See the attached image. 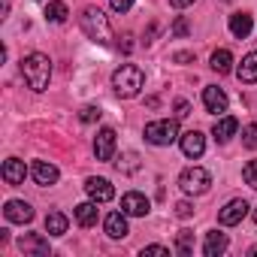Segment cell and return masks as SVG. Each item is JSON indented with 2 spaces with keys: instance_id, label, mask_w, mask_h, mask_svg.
<instances>
[{
  "instance_id": "obj_21",
  "label": "cell",
  "mask_w": 257,
  "mask_h": 257,
  "mask_svg": "<svg viewBox=\"0 0 257 257\" xmlns=\"http://www.w3.org/2000/svg\"><path fill=\"white\" fill-rule=\"evenodd\" d=\"M251 28H254V22H251L248 13H233V16H230V34H233L236 40H245V37L251 34Z\"/></svg>"
},
{
  "instance_id": "obj_3",
  "label": "cell",
  "mask_w": 257,
  "mask_h": 257,
  "mask_svg": "<svg viewBox=\"0 0 257 257\" xmlns=\"http://www.w3.org/2000/svg\"><path fill=\"white\" fill-rule=\"evenodd\" d=\"M79 25H82V31H85L88 40L103 43V46L112 43V25H109V19H106L97 7H85L82 16H79Z\"/></svg>"
},
{
  "instance_id": "obj_30",
  "label": "cell",
  "mask_w": 257,
  "mask_h": 257,
  "mask_svg": "<svg viewBox=\"0 0 257 257\" xmlns=\"http://www.w3.org/2000/svg\"><path fill=\"white\" fill-rule=\"evenodd\" d=\"M176 215H179V218H191V215H194V203H188V200L176 203Z\"/></svg>"
},
{
  "instance_id": "obj_8",
  "label": "cell",
  "mask_w": 257,
  "mask_h": 257,
  "mask_svg": "<svg viewBox=\"0 0 257 257\" xmlns=\"http://www.w3.org/2000/svg\"><path fill=\"white\" fill-rule=\"evenodd\" d=\"M85 191H88V197H91L94 203H109V200L115 197L112 182H109V179H97V176L85 179Z\"/></svg>"
},
{
  "instance_id": "obj_34",
  "label": "cell",
  "mask_w": 257,
  "mask_h": 257,
  "mask_svg": "<svg viewBox=\"0 0 257 257\" xmlns=\"http://www.w3.org/2000/svg\"><path fill=\"white\" fill-rule=\"evenodd\" d=\"M146 254H170V248H167V245H146V248H143V257H146Z\"/></svg>"
},
{
  "instance_id": "obj_2",
  "label": "cell",
  "mask_w": 257,
  "mask_h": 257,
  "mask_svg": "<svg viewBox=\"0 0 257 257\" xmlns=\"http://www.w3.org/2000/svg\"><path fill=\"white\" fill-rule=\"evenodd\" d=\"M146 85V76L137 64H121L115 73H112V88L121 100H134Z\"/></svg>"
},
{
  "instance_id": "obj_14",
  "label": "cell",
  "mask_w": 257,
  "mask_h": 257,
  "mask_svg": "<svg viewBox=\"0 0 257 257\" xmlns=\"http://www.w3.org/2000/svg\"><path fill=\"white\" fill-rule=\"evenodd\" d=\"M31 176H34V182H37V185H43V188H49V185H55V182L61 179L58 167H55V164H49V161H34Z\"/></svg>"
},
{
  "instance_id": "obj_37",
  "label": "cell",
  "mask_w": 257,
  "mask_h": 257,
  "mask_svg": "<svg viewBox=\"0 0 257 257\" xmlns=\"http://www.w3.org/2000/svg\"><path fill=\"white\" fill-rule=\"evenodd\" d=\"M248 254H254V257H257V245H251V248H248Z\"/></svg>"
},
{
  "instance_id": "obj_19",
  "label": "cell",
  "mask_w": 257,
  "mask_h": 257,
  "mask_svg": "<svg viewBox=\"0 0 257 257\" xmlns=\"http://www.w3.org/2000/svg\"><path fill=\"white\" fill-rule=\"evenodd\" d=\"M73 215H76L79 227H94V224H97V218H100V209H97V203H94V200H88V203H79V206L73 209Z\"/></svg>"
},
{
  "instance_id": "obj_24",
  "label": "cell",
  "mask_w": 257,
  "mask_h": 257,
  "mask_svg": "<svg viewBox=\"0 0 257 257\" xmlns=\"http://www.w3.org/2000/svg\"><path fill=\"white\" fill-rule=\"evenodd\" d=\"M209 67L215 70V73H233V55L227 52V49H218L215 55H212V61H209Z\"/></svg>"
},
{
  "instance_id": "obj_18",
  "label": "cell",
  "mask_w": 257,
  "mask_h": 257,
  "mask_svg": "<svg viewBox=\"0 0 257 257\" xmlns=\"http://www.w3.org/2000/svg\"><path fill=\"white\" fill-rule=\"evenodd\" d=\"M236 131H239V121H236L233 115H221V118L215 121V127H212V137H215L218 143H230V140L236 137Z\"/></svg>"
},
{
  "instance_id": "obj_27",
  "label": "cell",
  "mask_w": 257,
  "mask_h": 257,
  "mask_svg": "<svg viewBox=\"0 0 257 257\" xmlns=\"http://www.w3.org/2000/svg\"><path fill=\"white\" fill-rule=\"evenodd\" d=\"M242 179H245V185H248V188H254V191H257V161H248V164L242 167Z\"/></svg>"
},
{
  "instance_id": "obj_26",
  "label": "cell",
  "mask_w": 257,
  "mask_h": 257,
  "mask_svg": "<svg viewBox=\"0 0 257 257\" xmlns=\"http://www.w3.org/2000/svg\"><path fill=\"white\" fill-rule=\"evenodd\" d=\"M115 167H118L121 173H137V170H140V155H137V152H127Z\"/></svg>"
},
{
  "instance_id": "obj_4",
  "label": "cell",
  "mask_w": 257,
  "mask_h": 257,
  "mask_svg": "<svg viewBox=\"0 0 257 257\" xmlns=\"http://www.w3.org/2000/svg\"><path fill=\"white\" fill-rule=\"evenodd\" d=\"M179 121L176 118H161V121H149L146 124V143L152 146H173L179 140Z\"/></svg>"
},
{
  "instance_id": "obj_15",
  "label": "cell",
  "mask_w": 257,
  "mask_h": 257,
  "mask_svg": "<svg viewBox=\"0 0 257 257\" xmlns=\"http://www.w3.org/2000/svg\"><path fill=\"white\" fill-rule=\"evenodd\" d=\"M0 176H4V182L7 185H25V176H28V167H25V161H19V158H10V161H4V170H0Z\"/></svg>"
},
{
  "instance_id": "obj_31",
  "label": "cell",
  "mask_w": 257,
  "mask_h": 257,
  "mask_svg": "<svg viewBox=\"0 0 257 257\" xmlns=\"http://www.w3.org/2000/svg\"><path fill=\"white\" fill-rule=\"evenodd\" d=\"M188 22L185 19H176V25H173V37H188Z\"/></svg>"
},
{
  "instance_id": "obj_7",
  "label": "cell",
  "mask_w": 257,
  "mask_h": 257,
  "mask_svg": "<svg viewBox=\"0 0 257 257\" xmlns=\"http://www.w3.org/2000/svg\"><path fill=\"white\" fill-rule=\"evenodd\" d=\"M94 155L97 161H112L115 158V131L112 127H103L94 137Z\"/></svg>"
},
{
  "instance_id": "obj_10",
  "label": "cell",
  "mask_w": 257,
  "mask_h": 257,
  "mask_svg": "<svg viewBox=\"0 0 257 257\" xmlns=\"http://www.w3.org/2000/svg\"><path fill=\"white\" fill-rule=\"evenodd\" d=\"M248 209H251V206H248L245 200H230V203L218 212V221H221L224 227H236V224H242V218L248 215Z\"/></svg>"
},
{
  "instance_id": "obj_6",
  "label": "cell",
  "mask_w": 257,
  "mask_h": 257,
  "mask_svg": "<svg viewBox=\"0 0 257 257\" xmlns=\"http://www.w3.org/2000/svg\"><path fill=\"white\" fill-rule=\"evenodd\" d=\"M121 212H127L131 218H146V215L152 212V200H149L146 194L131 191V194H124V197H121Z\"/></svg>"
},
{
  "instance_id": "obj_17",
  "label": "cell",
  "mask_w": 257,
  "mask_h": 257,
  "mask_svg": "<svg viewBox=\"0 0 257 257\" xmlns=\"http://www.w3.org/2000/svg\"><path fill=\"white\" fill-rule=\"evenodd\" d=\"M227 245H230L227 233L209 230V233H206V242H203V254H206V257H221V254L227 251Z\"/></svg>"
},
{
  "instance_id": "obj_22",
  "label": "cell",
  "mask_w": 257,
  "mask_h": 257,
  "mask_svg": "<svg viewBox=\"0 0 257 257\" xmlns=\"http://www.w3.org/2000/svg\"><path fill=\"white\" fill-rule=\"evenodd\" d=\"M67 227H70V221H67L64 212H49V215H46V233H49V236H64Z\"/></svg>"
},
{
  "instance_id": "obj_16",
  "label": "cell",
  "mask_w": 257,
  "mask_h": 257,
  "mask_svg": "<svg viewBox=\"0 0 257 257\" xmlns=\"http://www.w3.org/2000/svg\"><path fill=\"white\" fill-rule=\"evenodd\" d=\"M19 248L25 254H34V257H49V239H43L40 233H25L19 239Z\"/></svg>"
},
{
  "instance_id": "obj_36",
  "label": "cell",
  "mask_w": 257,
  "mask_h": 257,
  "mask_svg": "<svg viewBox=\"0 0 257 257\" xmlns=\"http://www.w3.org/2000/svg\"><path fill=\"white\" fill-rule=\"evenodd\" d=\"M170 4H173L176 10H185V7H191V4H194V0H170Z\"/></svg>"
},
{
  "instance_id": "obj_35",
  "label": "cell",
  "mask_w": 257,
  "mask_h": 257,
  "mask_svg": "<svg viewBox=\"0 0 257 257\" xmlns=\"http://www.w3.org/2000/svg\"><path fill=\"white\" fill-rule=\"evenodd\" d=\"M173 61L185 64V61H194V55H191V52H179V55H173Z\"/></svg>"
},
{
  "instance_id": "obj_38",
  "label": "cell",
  "mask_w": 257,
  "mask_h": 257,
  "mask_svg": "<svg viewBox=\"0 0 257 257\" xmlns=\"http://www.w3.org/2000/svg\"><path fill=\"white\" fill-rule=\"evenodd\" d=\"M254 224H257V209H254Z\"/></svg>"
},
{
  "instance_id": "obj_12",
  "label": "cell",
  "mask_w": 257,
  "mask_h": 257,
  "mask_svg": "<svg viewBox=\"0 0 257 257\" xmlns=\"http://www.w3.org/2000/svg\"><path fill=\"white\" fill-rule=\"evenodd\" d=\"M127 212H109L106 215V221H103V230H106V236L109 239H124L127 233H131V227H127Z\"/></svg>"
},
{
  "instance_id": "obj_28",
  "label": "cell",
  "mask_w": 257,
  "mask_h": 257,
  "mask_svg": "<svg viewBox=\"0 0 257 257\" xmlns=\"http://www.w3.org/2000/svg\"><path fill=\"white\" fill-rule=\"evenodd\" d=\"M242 146L245 149H257V124H248L242 131Z\"/></svg>"
},
{
  "instance_id": "obj_1",
  "label": "cell",
  "mask_w": 257,
  "mask_h": 257,
  "mask_svg": "<svg viewBox=\"0 0 257 257\" xmlns=\"http://www.w3.org/2000/svg\"><path fill=\"white\" fill-rule=\"evenodd\" d=\"M22 76H25V82H28L31 91H37V94L46 91L49 82H52V61H49V55L31 52V55L22 61Z\"/></svg>"
},
{
  "instance_id": "obj_5",
  "label": "cell",
  "mask_w": 257,
  "mask_h": 257,
  "mask_svg": "<svg viewBox=\"0 0 257 257\" xmlns=\"http://www.w3.org/2000/svg\"><path fill=\"white\" fill-rule=\"evenodd\" d=\"M209 185H212V176H209V170H203V167H188V170H182V176H179V188H182L188 197L206 194Z\"/></svg>"
},
{
  "instance_id": "obj_11",
  "label": "cell",
  "mask_w": 257,
  "mask_h": 257,
  "mask_svg": "<svg viewBox=\"0 0 257 257\" xmlns=\"http://www.w3.org/2000/svg\"><path fill=\"white\" fill-rule=\"evenodd\" d=\"M227 94L218 88V85H206L203 88V106H206V112H212V115H221V112H227Z\"/></svg>"
},
{
  "instance_id": "obj_33",
  "label": "cell",
  "mask_w": 257,
  "mask_h": 257,
  "mask_svg": "<svg viewBox=\"0 0 257 257\" xmlns=\"http://www.w3.org/2000/svg\"><path fill=\"white\" fill-rule=\"evenodd\" d=\"M176 115H179V118H188V115H191V103H188V100H179V103H176Z\"/></svg>"
},
{
  "instance_id": "obj_29",
  "label": "cell",
  "mask_w": 257,
  "mask_h": 257,
  "mask_svg": "<svg viewBox=\"0 0 257 257\" xmlns=\"http://www.w3.org/2000/svg\"><path fill=\"white\" fill-rule=\"evenodd\" d=\"M100 106H85L82 112H79V118H82V124H94V121H100Z\"/></svg>"
},
{
  "instance_id": "obj_32",
  "label": "cell",
  "mask_w": 257,
  "mask_h": 257,
  "mask_svg": "<svg viewBox=\"0 0 257 257\" xmlns=\"http://www.w3.org/2000/svg\"><path fill=\"white\" fill-rule=\"evenodd\" d=\"M109 7H112L115 13H127V10L134 7V0H109Z\"/></svg>"
},
{
  "instance_id": "obj_20",
  "label": "cell",
  "mask_w": 257,
  "mask_h": 257,
  "mask_svg": "<svg viewBox=\"0 0 257 257\" xmlns=\"http://www.w3.org/2000/svg\"><path fill=\"white\" fill-rule=\"evenodd\" d=\"M236 76H239V82H245V85H254V82H257V52H251V55L242 58V64L236 67Z\"/></svg>"
},
{
  "instance_id": "obj_9",
  "label": "cell",
  "mask_w": 257,
  "mask_h": 257,
  "mask_svg": "<svg viewBox=\"0 0 257 257\" xmlns=\"http://www.w3.org/2000/svg\"><path fill=\"white\" fill-rule=\"evenodd\" d=\"M4 215H7L10 224H31L34 221V206L25 203V200H10L4 206Z\"/></svg>"
},
{
  "instance_id": "obj_25",
  "label": "cell",
  "mask_w": 257,
  "mask_h": 257,
  "mask_svg": "<svg viewBox=\"0 0 257 257\" xmlns=\"http://www.w3.org/2000/svg\"><path fill=\"white\" fill-rule=\"evenodd\" d=\"M176 251H179L182 257H191V254H194V233H191V230H179V236H176Z\"/></svg>"
},
{
  "instance_id": "obj_23",
  "label": "cell",
  "mask_w": 257,
  "mask_h": 257,
  "mask_svg": "<svg viewBox=\"0 0 257 257\" xmlns=\"http://www.w3.org/2000/svg\"><path fill=\"white\" fill-rule=\"evenodd\" d=\"M46 22H52V25H64L67 22V16H70V10H67V4L64 0H52V4L46 7Z\"/></svg>"
},
{
  "instance_id": "obj_13",
  "label": "cell",
  "mask_w": 257,
  "mask_h": 257,
  "mask_svg": "<svg viewBox=\"0 0 257 257\" xmlns=\"http://www.w3.org/2000/svg\"><path fill=\"white\" fill-rule=\"evenodd\" d=\"M179 146H182L185 158H200V155L206 152V137H203L200 131H188V134L179 137Z\"/></svg>"
}]
</instances>
